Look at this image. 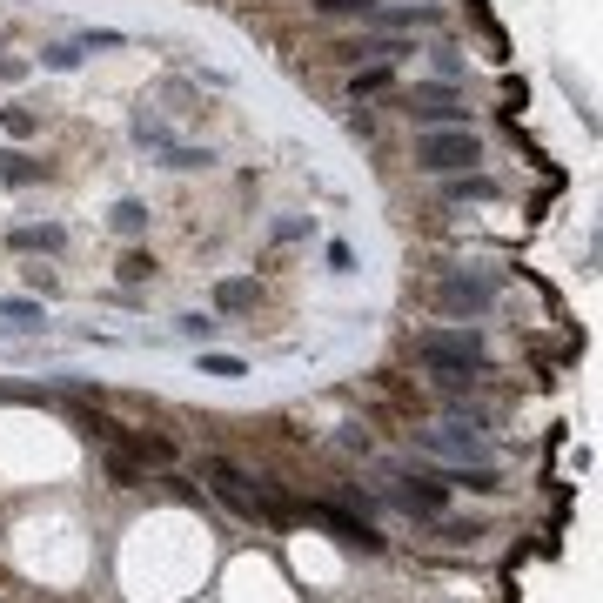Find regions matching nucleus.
Returning <instances> with one entry per match:
<instances>
[{"label":"nucleus","mask_w":603,"mask_h":603,"mask_svg":"<svg viewBox=\"0 0 603 603\" xmlns=\"http://www.w3.org/2000/svg\"><path fill=\"white\" fill-rule=\"evenodd\" d=\"M208 483H215V496H222V503H228V510H235V516H248V523H268V530H282V523H289V516H295L289 503L275 496V490H262V483H255L248 469L222 463V456L208 463Z\"/></svg>","instance_id":"obj_1"},{"label":"nucleus","mask_w":603,"mask_h":603,"mask_svg":"<svg viewBox=\"0 0 603 603\" xmlns=\"http://www.w3.org/2000/svg\"><path fill=\"white\" fill-rule=\"evenodd\" d=\"M416 449L443 456V463H496L483 416H463V409H456V416H443L436 429H416Z\"/></svg>","instance_id":"obj_2"},{"label":"nucleus","mask_w":603,"mask_h":603,"mask_svg":"<svg viewBox=\"0 0 603 603\" xmlns=\"http://www.w3.org/2000/svg\"><path fill=\"white\" fill-rule=\"evenodd\" d=\"M416 362H429L436 376H469V369H483V335L469 329H423L416 335Z\"/></svg>","instance_id":"obj_3"},{"label":"nucleus","mask_w":603,"mask_h":603,"mask_svg":"<svg viewBox=\"0 0 603 603\" xmlns=\"http://www.w3.org/2000/svg\"><path fill=\"white\" fill-rule=\"evenodd\" d=\"M476 161H483V148H476L469 121L463 128H423L416 134V168H429V175H463Z\"/></svg>","instance_id":"obj_4"},{"label":"nucleus","mask_w":603,"mask_h":603,"mask_svg":"<svg viewBox=\"0 0 603 603\" xmlns=\"http://www.w3.org/2000/svg\"><path fill=\"white\" fill-rule=\"evenodd\" d=\"M409 114H416L423 128H463V121H469V101L449 88V81H423V88L409 94Z\"/></svg>","instance_id":"obj_5"},{"label":"nucleus","mask_w":603,"mask_h":603,"mask_svg":"<svg viewBox=\"0 0 603 603\" xmlns=\"http://www.w3.org/2000/svg\"><path fill=\"white\" fill-rule=\"evenodd\" d=\"M302 523H322L342 550H382V536L369 530V523H356V516H342L335 503H302Z\"/></svg>","instance_id":"obj_6"},{"label":"nucleus","mask_w":603,"mask_h":603,"mask_svg":"<svg viewBox=\"0 0 603 603\" xmlns=\"http://www.w3.org/2000/svg\"><path fill=\"white\" fill-rule=\"evenodd\" d=\"M436 302H443V315H483V309L496 302V282L463 268V275H449L443 289H436Z\"/></svg>","instance_id":"obj_7"},{"label":"nucleus","mask_w":603,"mask_h":603,"mask_svg":"<svg viewBox=\"0 0 603 603\" xmlns=\"http://www.w3.org/2000/svg\"><path fill=\"white\" fill-rule=\"evenodd\" d=\"M396 503L402 510H416V516H443V503H449V483H416V476H396Z\"/></svg>","instance_id":"obj_8"},{"label":"nucleus","mask_w":603,"mask_h":603,"mask_svg":"<svg viewBox=\"0 0 603 603\" xmlns=\"http://www.w3.org/2000/svg\"><path fill=\"white\" fill-rule=\"evenodd\" d=\"M7 242L21 248V255H61V248H67V228H54V222H41V228H34V222H27V228H14Z\"/></svg>","instance_id":"obj_9"},{"label":"nucleus","mask_w":603,"mask_h":603,"mask_svg":"<svg viewBox=\"0 0 603 603\" xmlns=\"http://www.w3.org/2000/svg\"><path fill=\"white\" fill-rule=\"evenodd\" d=\"M101 469H108L114 490H141V483H148V463H134L128 449H108V456H101Z\"/></svg>","instance_id":"obj_10"},{"label":"nucleus","mask_w":603,"mask_h":603,"mask_svg":"<svg viewBox=\"0 0 603 603\" xmlns=\"http://www.w3.org/2000/svg\"><path fill=\"white\" fill-rule=\"evenodd\" d=\"M215 302H222L228 315H242V309H255V302H262V289H255L248 275H228L222 289H215Z\"/></svg>","instance_id":"obj_11"},{"label":"nucleus","mask_w":603,"mask_h":603,"mask_svg":"<svg viewBox=\"0 0 603 603\" xmlns=\"http://www.w3.org/2000/svg\"><path fill=\"white\" fill-rule=\"evenodd\" d=\"M0 181H7V188H27V181H41V161H27V155H14V148H0Z\"/></svg>","instance_id":"obj_12"},{"label":"nucleus","mask_w":603,"mask_h":603,"mask_svg":"<svg viewBox=\"0 0 603 603\" xmlns=\"http://www.w3.org/2000/svg\"><path fill=\"white\" fill-rule=\"evenodd\" d=\"M201 376L235 382V376H248V362H242V356H215V349H201Z\"/></svg>","instance_id":"obj_13"},{"label":"nucleus","mask_w":603,"mask_h":603,"mask_svg":"<svg viewBox=\"0 0 603 603\" xmlns=\"http://www.w3.org/2000/svg\"><path fill=\"white\" fill-rule=\"evenodd\" d=\"M161 161H168V168H208V148H188V141H175V148H161Z\"/></svg>","instance_id":"obj_14"},{"label":"nucleus","mask_w":603,"mask_h":603,"mask_svg":"<svg viewBox=\"0 0 603 603\" xmlns=\"http://www.w3.org/2000/svg\"><path fill=\"white\" fill-rule=\"evenodd\" d=\"M0 121H7V134H14V141H27V134L41 128V121H34V108H21V101H14V108H0Z\"/></svg>","instance_id":"obj_15"},{"label":"nucleus","mask_w":603,"mask_h":603,"mask_svg":"<svg viewBox=\"0 0 603 603\" xmlns=\"http://www.w3.org/2000/svg\"><path fill=\"white\" fill-rule=\"evenodd\" d=\"M41 67H54V74H74V67H81V47H41Z\"/></svg>","instance_id":"obj_16"},{"label":"nucleus","mask_w":603,"mask_h":603,"mask_svg":"<svg viewBox=\"0 0 603 603\" xmlns=\"http://www.w3.org/2000/svg\"><path fill=\"white\" fill-rule=\"evenodd\" d=\"M114 228H121V235H141V228H148V208H141V201H121V208H114Z\"/></svg>","instance_id":"obj_17"},{"label":"nucleus","mask_w":603,"mask_h":603,"mask_svg":"<svg viewBox=\"0 0 603 603\" xmlns=\"http://www.w3.org/2000/svg\"><path fill=\"white\" fill-rule=\"evenodd\" d=\"M114 275H121L128 289H141V282L155 275V262H148V255H121V268H114Z\"/></svg>","instance_id":"obj_18"},{"label":"nucleus","mask_w":603,"mask_h":603,"mask_svg":"<svg viewBox=\"0 0 603 603\" xmlns=\"http://www.w3.org/2000/svg\"><path fill=\"white\" fill-rule=\"evenodd\" d=\"M315 14H362V21H369L376 0H315Z\"/></svg>","instance_id":"obj_19"},{"label":"nucleus","mask_w":603,"mask_h":603,"mask_svg":"<svg viewBox=\"0 0 603 603\" xmlns=\"http://www.w3.org/2000/svg\"><path fill=\"white\" fill-rule=\"evenodd\" d=\"M449 195H456V201L476 195V201H483V195H496V188H490V175H463V181H449Z\"/></svg>","instance_id":"obj_20"},{"label":"nucleus","mask_w":603,"mask_h":603,"mask_svg":"<svg viewBox=\"0 0 603 603\" xmlns=\"http://www.w3.org/2000/svg\"><path fill=\"white\" fill-rule=\"evenodd\" d=\"M0 315H7L14 329H34V322H41V309H34V302H0Z\"/></svg>","instance_id":"obj_21"},{"label":"nucleus","mask_w":603,"mask_h":603,"mask_svg":"<svg viewBox=\"0 0 603 603\" xmlns=\"http://www.w3.org/2000/svg\"><path fill=\"white\" fill-rule=\"evenodd\" d=\"M382 88H389V67H369V74H356V101H362V94H382Z\"/></svg>","instance_id":"obj_22"},{"label":"nucleus","mask_w":603,"mask_h":603,"mask_svg":"<svg viewBox=\"0 0 603 603\" xmlns=\"http://www.w3.org/2000/svg\"><path fill=\"white\" fill-rule=\"evenodd\" d=\"M27 67H34V61H21V54H0V81L14 88V81H27Z\"/></svg>","instance_id":"obj_23"},{"label":"nucleus","mask_w":603,"mask_h":603,"mask_svg":"<svg viewBox=\"0 0 603 603\" xmlns=\"http://www.w3.org/2000/svg\"><path fill=\"white\" fill-rule=\"evenodd\" d=\"M81 47H121V34H114V27H88V34H81Z\"/></svg>","instance_id":"obj_24"},{"label":"nucleus","mask_w":603,"mask_h":603,"mask_svg":"<svg viewBox=\"0 0 603 603\" xmlns=\"http://www.w3.org/2000/svg\"><path fill=\"white\" fill-rule=\"evenodd\" d=\"M436 74H443V81H456V74H463V54H449V47H443V54H436Z\"/></svg>","instance_id":"obj_25"}]
</instances>
